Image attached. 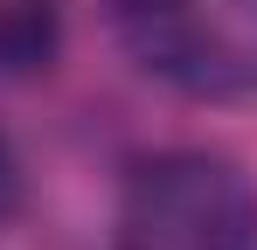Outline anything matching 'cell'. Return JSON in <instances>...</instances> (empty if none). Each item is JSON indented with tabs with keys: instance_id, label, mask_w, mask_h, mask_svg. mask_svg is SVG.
Returning <instances> with one entry per match:
<instances>
[{
	"instance_id": "277c9868",
	"label": "cell",
	"mask_w": 257,
	"mask_h": 250,
	"mask_svg": "<svg viewBox=\"0 0 257 250\" xmlns=\"http://www.w3.org/2000/svg\"><path fill=\"white\" fill-rule=\"evenodd\" d=\"M21 208V160H14V146L0 139V222Z\"/></svg>"
},
{
	"instance_id": "3957f363",
	"label": "cell",
	"mask_w": 257,
	"mask_h": 250,
	"mask_svg": "<svg viewBox=\"0 0 257 250\" xmlns=\"http://www.w3.org/2000/svg\"><path fill=\"white\" fill-rule=\"evenodd\" d=\"M63 49V0H0V77H35Z\"/></svg>"
},
{
	"instance_id": "6da1fadb",
	"label": "cell",
	"mask_w": 257,
	"mask_h": 250,
	"mask_svg": "<svg viewBox=\"0 0 257 250\" xmlns=\"http://www.w3.org/2000/svg\"><path fill=\"white\" fill-rule=\"evenodd\" d=\"M118 250H257V181L229 153H153L125 174Z\"/></svg>"
},
{
	"instance_id": "7a4b0ae2",
	"label": "cell",
	"mask_w": 257,
	"mask_h": 250,
	"mask_svg": "<svg viewBox=\"0 0 257 250\" xmlns=\"http://www.w3.org/2000/svg\"><path fill=\"white\" fill-rule=\"evenodd\" d=\"M118 42L188 97H257V0H111Z\"/></svg>"
}]
</instances>
